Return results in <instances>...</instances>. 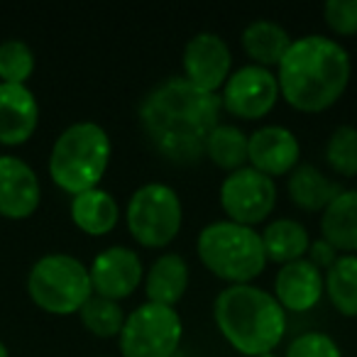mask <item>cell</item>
Listing matches in <instances>:
<instances>
[{
    "label": "cell",
    "mask_w": 357,
    "mask_h": 357,
    "mask_svg": "<svg viewBox=\"0 0 357 357\" xmlns=\"http://www.w3.org/2000/svg\"><path fill=\"white\" fill-rule=\"evenodd\" d=\"M40 105L27 86L0 84V144L15 147L35 135Z\"/></svg>",
    "instance_id": "9a60e30c"
},
{
    "label": "cell",
    "mask_w": 357,
    "mask_h": 357,
    "mask_svg": "<svg viewBox=\"0 0 357 357\" xmlns=\"http://www.w3.org/2000/svg\"><path fill=\"white\" fill-rule=\"evenodd\" d=\"M220 96L186 79H169L139 103V125L159 157L191 167L206 157V142L220 125Z\"/></svg>",
    "instance_id": "6da1fadb"
},
{
    "label": "cell",
    "mask_w": 357,
    "mask_h": 357,
    "mask_svg": "<svg viewBox=\"0 0 357 357\" xmlns=\"http://www.w3.org/2000/svg\"><path fill=\"white\" fill-rule=\"evenodd\" d=\"M40 206V178L17 157H0V215L30 218Z\"/></svg>",
    "instance_id": "5bb4252c"
},
{
    "label": "cell",
    "mask_w": 357,
    "mask_h": 357,
    "mask_svg": "<svg viewBox=\"0 0 357 357\" xmlns=\"http://www.w3.org/2000/svg\"><path fill=\"white\" fill-rule=\"evenodd\" d=\"M326 162L340 176H357V128L340 125L326 142Z\"/></svg>",
    "instance_id": "484cf974"
},
{
    "label": "cell",
    "mask_w": 357,
    "mask_h": 357,
    "mask_svg": "<svg viewBox=\"0 0 357 357\" xmlns=\"http://www.w3.org/2000/svg\"><path fill=\"white\" fill-rule=\"evenodd\" d=\"M220 91H223V93H218L223 110H228L230 115L240 120L264 118L272 113V108L279 100L277 76L264 66L255 64H248L235 74H230Z\"/></svg>",
    "instance_id": "30bf717a"
},
{
    "label": "cell",
    "mask_w": 357,
    "mask_h": 357,
    "mask_svg": "<svg viewBox=\"0 0 357 357\" xmlns=\"http://www.w3.org/2000/svg\"><path fill=\"white\" fill-rule=\"evenodd\" d=\"M340 257V255H337V250L333 248V245H328L326 240H313L311 243V248H308V262L313 264V267L316 269H331L333 264H335V259Z\"/></svg>",
    "instance_id": "f546056e"
},
{
    "label": "cell",
    "mask_w": 357,
    "mask_h": 357,
    "mask_svg": "<svg viewBox=\"0 0 357 357\" xmlns=\"http://www.w3.org/2000/svg\"><path fill=\"white\" fill-rule=\"evenodd\" d=\"M259 357H277V355H274V352H269V355H259Z\"/></svg>",
    "instance_id": "1f68e13d"
},
{
    "label": "cell",
    "mask_w": 357,
    "mask_h": 357,
    "mask_svg": "<svg viewBox=\"0 0 357 357\" xmlns=\"http://www.w3.org/2000/svg\"><path fill=\"white\" fill-rule=\"evenodd\" d=\"M206 157L223 172H238L248 164V135L235 125H218L206 142Z\"/></svg>",
    "instance_id": "cb8c5ba5"
},
{
    "label": "cell",
    "mask_w": 357,
    "mask_h": 357,
    "mask_svg": "<svg viewBox=\"0 0 357 357\" xmlns=\"http://www.w3.org/2000/svg\"><path fill=\"white\" fill-rule=\"evenodd\" d=\"M323 296V274L308 259L284 264L274 277V298L289 313H306Z\"/></svg>",
    "instance_id": "2e32d148"
},
{
    "label": "cell",
    "mask_w": 357,
    "mask_h": 357,
    "mask_svg": "<svg viewBox=\"0 0 357 357\" xmlns=\"http://www.w3.org/2000/svg\"><path fill=\"white\" fill-rule=\"evenodd\" d=\"M248 162L269 178L284 176L301 164V144L289 128L264 125L248 137Z\"/></svg>",
    "instance_id": "4fadbf2b"
},
{
    "label": "cell",
    "mask_w": 357,
    "mask_h": 357,
    "mask_svg": "<svg viewBox=\"0 0 357 357\" xmlns=\"http://www.w3.org/2000/svg\"><path fill=\"white\" fill-rule=\"evenodd\" d=\"M323 291L337 313L357 318V255H340L335 259L323 277Z\"/></svg>",
    "instance_id": "603a6c76"
},
{
    "label": "cell",
    "mask_w": 357,
    "mask_h": 357,
    "mask_svg": "<svg viewBox=\"0 0 357 357\" xmlns=\"http://www.w3.org/2000/svg\"><path fill=\"white\" fill-rule=\"evenodd\" d=\"M284 357H342V352L326 333H303L287 347Z\"/></svg>",
    "instance_id": "83f0119b"
},
{
    "label": "cell",
    "mask_w": 357,
    "mask_h": 357,
    "mask_svg": "<svg viewBox=\"0 0 357 357\" xmlns=\"http://www.w3.org/2000/svg\"><path fill=\"white\" fill-rule=\"evenodd\" d=\"M196 255L213 277L230 287L250 284L267 267L262 238L255 228L218 220L206 225L196 240Z\"/></svg>",
    "instance_id": "5b68a950"
},
{
    "label": "cell",
    "mask_w": 357,
    "mask_h": 357,
    "mask_svg": "<svg viewBox=\"0 0 357 357\" xmlns=\"http://www.w3.org/2000/svg\"><path fill=\"white\" fill-rule=\"evenodd\" d=\"M0 357H8V350H6V345L0 342Z\"/></svg>",
    "instance_id": "4dcf8cb0"
},
{
    "label": "cell",
    "mask_w": 357,
    "mask_h": 357,
    "mask_svg": "<svg viewBox=\"0 0 357 357\" xmlns=\"http://www.w3.org/2000/svg\"><path fill=\"white\" fill-rule=\"evenodd\" d=\"M189 289V264L181 255L167 252L154 259L144 277V294L149 303L174 308Z\"/></svg>",
    "instance_id": "e0dca14e"
},
{
    "label": "cell",
    "mask_w": 357,
    "mask_h": 357,
    "mask_svg": "<svg viewBox=\"0 0 357 357\" xmlns=\"http://www.w3.org/2000/svg\"><path fill=\"white\" fill-rule=\"evenodd\" d=\"M289 199L294 206L308 213H323L337 196L342 194V186L323 172H318L313 164H298L287 181Z\"/></svg>",
    "instance_id": "ac0fdd59"
},
{
    "label": "cell",
    "mask_w": 357,
    "mask_h": 357,
    "mask_svg": "<svg viewBox=\"0 0 357 357\" xmlns=\"http://www.w3.org/2000/svg\"><path fill=\"white\" fill-rule=\"evenodd\" d=\"M110 137L96 123H76L56 137L50 157V176L61 191L79 196L98 189L110 164Z\"/></svg>",
    "instance_id": "277c9868"
},
{
    "label": "cell",
    "mask_w": 357,
    "mask_h": 357,
    "mask_svg": "<svg viewBox=\"0 0 357 357\" xmlns=\"http://www.w3.org/2000/svg\"><path fill=\"white\" fill-rule=\"evenodd\" d=\"M291 37L272 20H255L243 30V50L255 66H279L291 47Z\"/></svg>",
    "instance_id": "7402d4cb"
},
{
    "label": "cell",
    "mask_w": 357,
    "mask_h": 357,
    "mask_svg": "<svg viewBox=\"0 0 357 357\" xmlns=\"http://www.w3.org/2000/svg\"><path fill=\"white\" fill-rule=\"evenodd\" d=\"M181 61H184L186 81L206 93H218L228 81L230 66H233L228 45L223 42V37L213 32H199L196 37H191L189 45L184 47Z\"/></svg>",
    "instance_id": "7c38bea8"
},
{
    "label": "cell",
    "mask_w": 357,
    "mask_h": 357,
    "mask_svg": "<svg viewBox=\"0 0 357 357\" xmlns=\"http://www.w3.org/2000/svg\"><path fill=\"white\" fill-rule=\"evenodd\" d=\"M118 201L103 189L84 191V194L74 196V201H71V220L86 235H93V238L108 235L118 225Z\"/></svg>",
    "instance_id": "44dd1931"
},
{
    "label": "cell",
    "mask_w": 357,
    "mask_h": 357,
    "mask_svg": "<svg viewBox=\"0 0 357 357\" xmlns=\"http://www.w3.org/2000/svg\"><path fill=\"white\" fill-rule=\"evenodd\" d=\"M79 316L86 331H91L96 337H118L125 326V318H128L118 301L96 296V294L81 306Z\"/></svg>",
    "instance_id": "d4e9b609"
},
{
    "label": "cell",
    "mask_w": 357,
    "mask_h": 357,
    "mask_svg": "<svg viewBox=\"0 0 357 357\" xmlns=\"http://www.w3.org/2000/svg\"><path fill=\"white\" fill-rule=\"evenodd\" d=\"M262 248L267 255V262L274 264H291L298 259H306L308 248H311V238H308V230L303 228L298 220L291 218H279L264 228Z\"/></svg>",
    "instance_id": "ffe728a7"
},
{
    "label": "cell",
    "mask_w": 357,
    "mask_h": 357,
    "mask_svg": "<svg viewBox=\"0 0 357 357\" xmlns=\"http://www.w3.org/2000/svg\"><path fill=\"white\" fill-rule=\"evenodd\" d=\"M181 337L184 323L176 308L147 301L125 318L118 342L123 357H172Z\"/></svg>",
    "instance_id": "ba28073f"
},
{
    "label": "cell",
    "mask_w": 357,
    "mask_h": 357,
    "mask_svg": "<svg viewBox=\"0 0 357 357\" xmlns=\"http://www.w3.org/2000/svg\"><path fill=\"white\" fill-rule=\"evenodd\" d=\"M323 17L335 35H357V0H328L323 6Z\"/></svg>",
    "instance_id": "f1b7e54d"
},
{
    "label": "cell",
    "mask_w": 357,
    "mask_h": 357,
    "mask_svg": "<svg viewBox=\"0 0 357 357\" xmlns=\"http://www.w3.org/2000/svg\"><path fill=\"white\" fill-rule=\"evenodd\" d=\"M277 69L279 96L301 113H323L335 105L352 74L345 47L321 35L294 40Z\"/></svg>",
    "instance_id": "7a4b0ae2"
},
{
    "label": "cell",
    "mask_w": 357,
    "mask_h": 357,
    "mask_svg": "<svg viewBox=\"0 0 357 357\" xmlns=\"http://www.w3.org/2000/svg\"><path fill=\"white\" fill-rule=\"evenodd\" d=\"M91 289L96 296L110 298V301H123L132 296L144 279L142 259L130 248H108L100 255H96L93 264L89 269Z\"/></svg>",
    "instance_id": "8fae6325"
},
{
    "label": "cell",
    "mask_w": 357,
    "mask_h": 357,
    "mask_svg": "<svg viewBox=\"0 0 357 357\" xmlns=\"http://www.w3.org/2000/svg\"><path fill=\"white\" fill-rule=\"evenodd\" d=\"M220 206L230 223L255 228L272 215L277 206V184L257 169L243 167L225 176L220 186Z\"/></svg>",
    "instance_id": "9c48e42d"
},
{
    "label": "cell",
    "mask_w": 357,
    "mask_h": 357,
    "mask_svg": "<svg viewBox=\"0 0 357 357\" xmlns=\"http://www.w3.org/2000/svg\"><path fill=\"white\" fill-rule=\"evenodd\" d=\"M213 318L230 347L248 357L274 352L287 333V311L274 294L252 284L228 287L215 296Z\"/></svg>",
    "instance_id": "3957f363"
},
{
    "label": "cell",
    "mask_w": 357,
    "mask_h": 357,
    "mask_svg": "<svg viewBox=\"0 0 357 357\" xmlns=\"http://www.w3.org/2000/svg\"><path fill=\"white\" fill-rule=\"evenodd\" d=\"M128 230L142 248L162 250L172 243L184 223V206L178 194L167 184H144L130 196L125 211Z\"/></svg>",
    "instance_id": "52a82bcc"
},
{
    "label": "cell",
    "mask_w": 357,
    "mask_h": 357,
    "mask_svg": "<svg viewBox=\"0 0 357 357\" xmlns=\"http://www.w3.org/2000/svg\"><path fill=\"white\" fill-rule=\"evenodd\" d=\"M321 238L337 252H357V189H342V194L323 211Z\"/></svg>",
    "instance_id": "d6986e66"
},
{
    "label": "cell",
    "mask_w": 357,
    "mask_h": 357,
    "mask_svg": "<svg viewBox=\"0 0 357 357\" xmlns=\"http://www.w3.org/2000/svg\"><path fill=\"white\" fill-rule=\"evenodd\" d=\"M30 298L47 313L71 316L93 296L91 274L71 255H47L32 267L27 279Z\"/></svg>",
    "instance_id": "8992f818"
},
{
    "label": "cell",
    "mask_w": 357,
    "mask_h": 357,
    "mask_svg": "<svg viewBox=\"0 0 357 357\" xmlns=\"http://www.w3.org/2000/svg\"><path fill=\"white\" fill-rule=\"evenodd\" d=\"M35 71V54L20 40H8L0 45V79L3 84L25 86Z\"/></svg>",
    "instance_id": "4316f807"
}]
</instances>
